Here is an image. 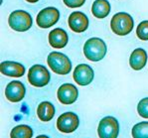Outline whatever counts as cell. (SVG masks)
I'll use <instances>...</instances> for the list:
<instances>
[{
  "mask_svg": "<svg viewBox=\"0 0 148 138\" xmlns=\"http://www.w3.org/2000/svg\"><path fill=\"white\" fill-rule=\"evenodd\" d=\"M136 35L142 41H148V20L142 21L138 24L136 29Z\"/></svg>",
  "mask_w": 148,
  "mask_h": 138,
  "instance_id": "obj_20",
  "label": "cell"
},
{
  "mask_svg": "<svg viewBox=\"0 0 148 138\" xmlns=\"http://www.w3.org/2000/svg\"><path fill=\"white\" fill-rule=\"evenodd\" d=\"M106 45L99 38H90L84 45V55L92 62H99L106 55Z\"/></svg>",
  "mask_w": 148,
  "mask_h": 138,
  "instance_id": "obj_1",
  "label": "cell"
},
{
  "mask_svg": "<svg viewBox=\"0 0 148 138\" xmlns=\"http://www.w3.org/2000/svg\"><path fill=\"white\" fill-rule=\"evenodd\" d=\"M26 94L25 85L21 81H13L6 85L5 96L11 102H19L24 98Z\"/></svg>",
  "mask_w": 148,
  "mask_h": 138,
  "instance_id": "obj_11",
  "label": "cell"
},
{
  "mask_svg": "<svg viewBox=\"0 0 148 138\" xmlns=\"http://www.w3.org/2000/svg\"><path fill=\"white\" fill-rule=\"evenodd\" d=\"M133 138H148V122L142 121L135 124L132 128Z\"/></svg>",
  "mask_w": 148,
  "mask_h": 138,
  "instance_id": "obj_19",
  "label": "cell"
},
{
  "mask_svg": "<svg viewBox=\"0 0 148 138\" xmlns=\"http://www.w3.org/2000/svg\"><path fill=\"white\" fill-rule=\"evenodd\" d=\"M138 114L143 118H148V98H142L137 105Z\"/></svg>",
  "mask_w": 148,
  "mask_h": 138,
  "instance_id": "obj_21",
  "label": "cell"
},
{
  "mask_svg": "<svg viewBox=\"0 0 148 138\" xmlns=\"http://www.w3.org/2000/svg\"><path fill=\"white\" fill-rule=\"evenodd\" d=\"M12 138H31L33 136V130L30 126L21 124V125L15 126L10 133Z\"/></svg>",
  "mask_w": 148,
  "mask_h": 138,
  "instance_id": "obj_18",
  "label": "cell"
},
{
  "mask_svg": "<svg viewBox=\"0 0 148 138\" xmlns=\"http://www.w3.org/2000/svg\"><path fill=\"white\" fill-rule=\"evenodd\" d=\"M147 63V53L145 50L137 48L131 53L129 59V65L135 71L142 70Z\"/></svg>",
  "mask_w": 148,
  "mask_h": 138,
  "instance_id": "obj_15",
  "label": "cell"
},
{
  "mask_svg": "<svg viewBox=\"0 0 148 138\" xmlns=\"http://www.w3.org/2000/svg\"><path fill=\"white\" fill-rule=\"evenodd\" d=\"M47 63L55 74L61 76L68 74L72 70V63L70 59L68 58V56L60 52L50 53L47 59Z\"/></svg>",
  "mask_w": 148,
  "mask_h": 138,
  "instance_id": "obj_3",
  "label": "cell"
},
{
  "mask_svg": "<svg viewBox=\"0 0 148 138\" xmlns=\"http://www.w3.org/2000/svg\"><path fill=\"white\" fill-rule=\"evenodd\" d=\"M58 99L63 105H73L78 99L79 90L73 83H64L58 89Z\"/></svg>",
  "mask_w": 148,
  "mask_h": 138,
  "instance_id": "obj_9",
  "label": "cell"
},
{
  "mask_svg": "<svg viewBox=\"0 0 148 138\" xmlns=\"http://www.w3.org/2000/svg\"><path fill=\"white\" fill-rule=\"evenodd\" d=\"M60 19V11L55 7L44 8L38 13L36 22L40 28L47 29L54 26Z\"/></svg>",
  "mask_w": 148,
  "mask_h": 138,
  "instance_id": "obj_7",
  "label": "cell"
},
{
  "mask_svg": "<svg viewBox=\"0 0 148 138\" xmlns=\"http://www.w3.org/2000/svg\"><path fill=\"white\" fill-rule=\"evenodd\" d=\"M51 80V74L46 67L42 65H34L28 72V81L33 87H43Z\"/></svg>",
  "mask_w": 148,
  "mask_h": 138,
  "instance_id": "obj_5",
  "label": "cell"
},
{
  "mask_svg": "<svg viewBox=\"0 0 148 138\" xmlns=\"http://www.w3.org/2000/svg\"><path fill=\"white\" fill-rule=\"evenodd\" d=\"M134 21L131 15L125 12H118L113 15L110 21V27L112 32L118 36L128 35L132 31Z\"/></svg>",
  "mask_w": 148,
  "mask_h": 138,
  "instance_id": "obj_2",
  "label": "cell"
},
{
  "mask_svg": "<svg viewBox=\"0 0 148 138\" xmlns=\"http://www.w3.org/2000/svg\"><path fill=\"white\" fill-rule=\"evenodd\" d=\"M25 71L26 70L23 65L13 61H5L0 64V72L4 76L20 78L25 74Z\"/></svg>",
  "mask_w": 148,
  "mask_h": 138,
  "instance_id": "obj_13",
  "label": "cell"
},
{
  "mask_svg": "<svg viewBox=\"0 0 148 138\" xmlns=\"http://www.w3.org/2000/svg\"><path fill=\"white\" fill-rule=\"evenodd\" d=\"M64 3L70 8H78L84 5L86 0H63Z\"/></svg>",
  "mask_w": 148,
  "mask_h": 138,
  "instance_id": "obj_22",
  "label": "cell"
},
{
  "mask_svg": "<svg viewBox=\"0 0 148 138\" xmlns=\"http://www.w3.org/2000/svg\"><path fill=\"white\" fill-rule=\"evenodd\" d=\"M28 3H36V2H38L39 0H26Z\"/></svg>",
  "mask_w": 148,
  "mask_h": 138,
  "instance_id": "obj_23",
  "label": "cell"
},
{
  "mask_svg": "<svg viewBox=\"0 0 148 138\" xmlns=\"http://www.w3.org/2000/svg\"><path fill=\"white\" fill-rule=\"evenodd\" d=\"M110 12V4L108 0H95L92 6V13L95 18L103 19Z\"/></svg>",
  "mask_w": 148,
  "mask_h": 138,
  "instance_id": "obj_16",
  "label": "cell"
},
{
  "mask_svg": "<svg viewBox=\"0 0 148 138\" xmlns=\"http://www.w3.org/2000/svg\"><path fill=\"white\" fill-rule=\"evenodd\" d=\"M8 24L17 32H26L32 27L33 20L28 12L23 10L13 11L8 18Z\"/></svg>",
  "mask_w": 148,
  "mask_h": 138,
  "instance_id": "obj_4",
  "label": "cell"
},
{
  "mask_svg": "<svg viewBox=\"0 0 148 138\" xmlns=\"http://www.w3.org/2000/svg\"><path fill=\"white\" fill-rule=\"evenodd\" d=\"M101 138H116L119 133V124L115 117L106 116L101 119L97 127Z\"/></svg>",
  "mask_w": 148,
  "mask_h": 138,
  "instance_id": "obj_6",
  "label": "cell"
},
{
  "mask_svg": "<svg viewBox=\"0 0 148 138\" xmlns=\"http://www.w3.org/2000/svg\"><path fill=\"white\" fill-rule=\"evenodd\" d=\"M37 115L41 121L48 122L52 120L55 115V107L49 101H43L37 107Z\"/></svg>",
  "mask_w": 148,
  "mask_h": 138,
  "instance_id": "obj_17",
  "label": "cell"
},
{
  "mask_svg": "<svg viewBox=\"0 0 148 138\" xmlns=\"http://www.w3.org/2000/svg\"><path fill=\"white\" fill-rule=\"evenodd\" d=\"M74 80L79 85H88L94 80V70L86 64H79L74 71Z\"/></svg>",
  "mask_w": 148,
  "mask_h": 138,
  "instance_id": "obj_10",
  "label": "cell"
},
{
  "mask_svg": "<svg viewBox=\"0 0 148 138\" xmlns=\"http://www.w3.org/2000/svg\"><path fill=\"white\" fill-rule=\"evenodd\" d=\"M69 42L68 34L64 29L56 28L49 34V43L55 49H63Z\"/></svg>",
  "mask_w": 148,
  "mask_h": 138,
  "instance_id": "obj_14",
  "label": "cell"
},
{
  "mask_svg": "<svg viewBox=\"0 0 148 138\" xmlns=\"http://www.w3.org/2000/svg\"><path fill=\"white\" fill-rule=\"evenodd\" d=\"M68 23L72 31L76 33H83L88 27V18L85 13L75 11L69 16Z\"/></svg>",
  "mask_w": 148,
  "mask_h": 138,
  "instance_id": "obj_12",
  "label": "cell"
},
{
  "mask_svg": "<svg viewBox=\"0 0 148 138\" xmlns=\"http://www.w3.org/2000/svg\"><path fill=\"white\" fill-rule=\"evenodd\" d=\"M79 117L74 112H65L59 116L57 127L63 133H72L79 127Z\"/></svg>",
  "mask_w": 148,
  "mask_h": 138,
  "instance_id": "obj_8",
  "label": "cell"
}]
</instances>
